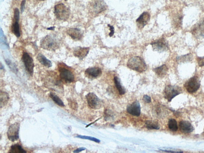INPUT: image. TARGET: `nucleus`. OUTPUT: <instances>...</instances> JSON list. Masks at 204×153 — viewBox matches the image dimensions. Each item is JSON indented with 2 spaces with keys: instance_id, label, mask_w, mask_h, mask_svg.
Wrapping results in <instances>:
<instances>
[{
  "instance_id": "f257e3e1",
  "label": "nucleus",
  "mask_w": 204,
  "mask_h": 153,
  "mask_svg": "<svg viewBox=\"0 0 204 153\" xmlns=\"http://www.w3.org/2000/svg\"><path fill=\"white\" fill-rule=\"evenodd\" d=\"M127 67L130 69L139 73H143L147 69L144 60L139 56H134L130 59L127 62Z\"/></svg>"
},
{
  "instance_id": "f03ea898",
  "label": "nucleus",
  "mask_w": 204,
  "mask_h": 153,
  "mask_svg": "<svg viewBox=\"0 0 204 153\" xmlns=\"http://www.w3.org/2000/svg\"><path fill=\"white\" fill-rule=\"evenodd\" d=\"M40 46L45 50L54 51L58 48L60 42L54 36L47 35L41 41Z\"/></svg>"
},
{
  "instance_id": "7ed1b4c3",
  "label": "nucleus",
  "mask_w": 204,
  "mask_h": 153,
  "mask_svg": "<svg viewBox=\"0 0 204 153\" xmlns=\"http://www.w3.org/2000/svg\"><path fill=\"white\" fill-rule=\"evenodd\" d=\"M54 14L58 19L65 21L70 17V11L64 4L60 3L54 7Z\"/></svg>"
},
{
  "instance_id": "20e7f679",
  "label": "nucleus",
  "mask_w": 204,
  "mask_h": 153,
  "mask_svg": "<svg viewBox=\"0 0 204 153\" xmlns=\"http://www.w3.org/2000/svg\"><path fill=\"white\" fill-rule=\"evenodd\" d=\"M182 89L179 86L168 85L165 87L164 91V97L168 102L171 101L172 100L182 93Z\"/></svg>"
},
{
  "instance_id": "39448f33",
  "label": "nucleus",
  "mask_w": 204,
  "mask_h": 153,
  "mask_svg": "<svg viewBox=\"0 0 204 153\" xmlns=\"http://www.w3.org/2000/svg\"><path fill=\"white\" fill-rule=\"evenodd\" d=\"M200 86L201 84L199 78L197 76H194L187 81L184 87L188 92L193 93L199 89Z\"/></svg>"
},
{
  "instance_id": "423d86ee",
  "label": "nucleus",
  "mask_w": 204,
  "mask_h": 153,
  "mask_svg": "<svg viewBox=\"0 0 204 153\" xmlns=\"http://www.w3.org/2000/svg\"><path fill=\"white\" fill-rule=\"evenodd\" d=\"M89 107L92 109H97L101 108L102 102L101 100L93 92H90L86 96Z\"/></svg>"
},
{
  "instance_id": "0eeeda50",
  "label": "nucleus",
  "mask_w": 204,
  "mask_h": 153,
  "mask_svg": "<svg viewBox=\"0 0 204 153\" xmlns=\"http://www.w3.org/2000/svg\"><path fill=\"white\" fill-rule=\"evenodd\" d=\"M60 65V66H59V71L61 79L65 82H73L75 80V76L72 71L67 68Z\"/></svg>"
},
{
  "instance_id": "6e6552de",
  "label": "nucleus",
  "mask_w": 204,
  "mask_h": 153,
  "mask_svg": "<svg viewBox=\"0 0 204 153\" xmlns=\"http://www.w3.org/2000/svg\"><path fill=\"white\" fill-rule=\"evenodd\" d=\"M20 126V124L16 123L12 124L8 128L7 131V136L11 141H16L19 139Z\"/></svg>"
},
{
  "instance_id": "1a4fd4ad",
  "label": "nucleus",
  "mask_w": 204,
  "mask_h": 153,
  "mask_svg": "<svg viewBox=\"0 0 204 153\" xmlns=\"http://www.w3.org/2000/svg\"><path fill=\"white\" fill-rule=\"evenodd\" d=\"M191 32L197 38H204V17L193 26Z\"/></svg>"
},
{
  "instance_id": "9d476101",
  "label": "nucleus",
  "mask_w": 204,
  "mask_h": 153,
  "mask_svg": "<svg viewBox=\"0 0 204 153\" xmlns=\"http://www.w3.org/2000/svg\"><path fill=\"white\" fill-rule=\"evenodd\" d=\"M22 60L24 63L26 70L30 74L33 75L34 67L33 59L28 53L24 52L22 56Z\"/></svg>"
},
{
  "instance_id": "9b49d317",
  "label": "nucleus",
  "mask_w": 204,
  "mask_h": 153,
  "mask_svg": "<svg viewBox=\"0 0 204 153\" xmlns=\"http://www.w3.org/2000/svg\"><path fill=\"white\" fill-rule=\"evenodd\" d=\"M151 45L153 50L158 52L167 51L169 48L167 42L164 38H160L156 41L153 42Z\"/></svg>"
},
{
  "instance_id": "f8f14e48",
  "label": "nucleus",
  "mask_w": 204,
  "mask_h": 153,
  "mask_svg": "<svg viewBox=\"0 0 204 153\" xmlns=\"http://www.w3.org/2000/svg\"><path fill=\"white\" fill-rule=\"evenodd\" d=\"M91 3V12L95 14H98L102 13L107 9V5L102 0H96Z\"/></svg>"
},
{
  "instance_id": "ddd939ff",
  "label": "nucleus",
  "mask_w": 204,
  "mask_h": 153,
  "mask_svg": "<svg viewBox=\"0 0 204 153\" xmlns=\"http://www.w3.org/2000/svg\"><path fill=\"white\" fill-rule=\"evenodd\" d=\"M150 19V15L148 12H144L136 20L137 25L139 29H143Z\"/></svg>"
},
{
  "instance_id": "4468645a",
  "label": "nucleus",
  "mask_w": 204,
  "mask_h": 153,
  "mask_svg": "<svg viewBox=\"0 0 204 153\" xmlns=\"http://www.w3.org/2000/svg\"><path fill=\"white\" fill-rule=\"evenodd\" d=\"M127 111L132 115L138 117L141 114L140 104L138 101L132 102L127 107Z\"/></svg>"
},
{
  "instance_id": "2eb2a0df",
  "label": "nucleus",
  "mask_w": 204,
  "mask_h": 153,
  "mask_svg": "<svg viewBox=\"0 0 204 153\" xmlns=\"http://www.w3.org/2000/svg\"><path fill=\"white\" fill-rule=\"evenodd\" d=\"M101 69L98 67H89L85 71V74L90 78H96L102 75Z\"/></svg>"
},
{
  "instance_id": "dca6fc26",
  "label": "nucleus",
  "mask_w": 204,
  "mask_h": 153,
  "mask_svg": "<svg viewBox=\"0 0 204 153\" xmlns=\"http://www.w3.org/2000/svg\"><path fill=\"white\" fill-rule=\"evenodd\" d=\"M89 50L90 49L89 48L78 47L74 49L73 52V54L76 57L82 60L88 54Z\"/></svg>"
},
{
  "instance_id": "f3484780",
  "label": "nucleus",
  "mask_w": 204,
  "mask_h": 153,
  "mask_svg": "<svg viewBox=\"0 0 204 153\" xmlns=\"http://www.w3.org/2000/svg\"><path fill=\"white\" fill-rule=\"evenodd\" d=\"M179 127L182 133L186 134L191 133L194 130L192 124L187 121H180L179 123Z\"/></svg>"
},
{
  "instance_id": "a211bd4d",
  "label": "nucleus",
  "mask_w": 204,
  "mask_h": 153,
  "mask_svg": "<svg viewBox=\"0 0 204 153\" xmlns=\"http://www.w3.org/2000/svg\"><path fill=\"white\" fill-rule=\"evenodd\" d=\"M66 33L69 36L74 40H79L82 38L83 33L78 28H70L67 31Z\"/></svg>"
},
{
  "instance_id": "6ab92c4d",
  "label": "nucleus",
  "mask_w": 204,
  "mask_h": 153,
  "mask_svg": "<svg viewBox=\"0 0 204 153\" xmlns=\"http://www.w3.org/2000/svg\"><path fill=\"white\" fill-rule=\"evenodd\" d=\"M37 59L41 64L47 67H50L52 66L51 61L48 60L42 54H38L37 55Z\"/></svg>"
},
{
  "instance_id": "aec40b11",
  "label": "nucleus",
  "mask_w": 204,
  "mask_h": 153,
  "mask_svg": "<svg viewBox=\"0 0 204 153\" xmlns=\"http://www.w3.org/2000/svg\"><path fill=\"white\" fill-rule=\"evenodd\" d=\"M168 68L165 65H163L154 69V71L156 74L161 78L164 77L167 73Z\"/></svg>"
},
{
  "instance_id": "412c9836",
  "label": "nucleus",
  "mask_w": 204,
  "mask_h": 153,
  "mask_svg": "<svg viewBox=\"0 0 204 153\" xmlns=\"http://www.w3.org/2000/svg\"><path fill=\"white\" fill-rule=\"evenodd\" d=\"M18 22L19 20H14L12 26V32L18 38L20 36V28Z\"/></svg>"
},
{
  "instance_id": "4be33fe9",
  "label": "nucleus",
  "mask_w": 204,
  "mask_h": 153,
  "mask_svg": "<svg viewBox=\"0 0 204 153\" xmlns=\"http://www.w3.org/2000/svg\"><path fill=\"white\" fill-rule=\"evenodd\" d=\"M9 97L8 94L4 91H1L0 93V105L1 108L4 107L9 100Z\"/></svg>"
},
{
  "instance_id": "5701e85b",
  "label": "nucleus",
  "mask_w": 204,
  "mask_h": 153,
  "mask_svg": "<svg viewBox=\"0 0 204 153\" xmlns=\"http://www.w3.org/2000/svg\"><path fill=\"white\" fill-rule=\"evenodd\" d=\"M145 126L149 130H158L159 126L156 121L153 120H147L145 123Z\"/></svg>"
},
{
  "instance_id": "b1692460",
  "label": "nucleus",
  "mask_w": 204,
  "mask_h": 153,
  "mask_svg": "<svg viewBox=\"0 0 204 153\" xmlns=\"http://www.w3.org/2000/svg\"><path fill=\"white\" fill-rule=\"evenodd\" d=\"M114 80L115 86L117 90H118L120 94L121 95H124L125 93V90L122 87L119 78L117 76H116L114 79Z\"/></svg>"
},
{
  "instance_id": "393cba45",
  "label": "nucleus",
  "mask_w": 204,
  "mask_h": 153,
  "mask_svg": "<svg viewBox=\"0 0 204 153\" xmlns=\"http://www.w3.org/2000/svg\"><path fill=\"white\" fill-rule=\"evenodd\" d=\"M9 153H26L27 151L22 148V147L19 144H14L12 145L10 150Z\"/></svg>"
},
{
  "instance_id": "a878e982",
  "label": "nucleus",
  "mask_w": 204,
  "mask_h": 153,
  "mask_svg": "<svg viewBox=\"0 0 204 153\" xmlns=\"http://www.w3.org/2000/svg\"><path fill=\"white\" fill-rule=\"evenodd\" d=\"M49 96H50V98H52V100L58 105L61 107H64L65 106V105H64L63 101L55 94L53 93L52 92H50Z\"/></svg>"
},
{
  "instance_id": "bb28decb",
  "label": "nucleus",
  "mask_w": 204,
  "mask_h": 153,
  "mask_svg": "<svg viewBox=\"0 0 204 153\" xmlns=\"http://www.w3.org/2000/svg\"><path fill=\"white\" fill-rule=\"evenodd\" d=\"M168 125L169 129L173 132H176L178 128L177 122L175 119H173V118L169 120Z\"/></svg>"
},
{
  "instance_id": "cd10ccee",
  "label": "nucleus",
  "mask_w": 204,
  "mask_h": 153,
  "mask_svg": "<svg viewBox=\"0 0 204 153\" xmlns=\"http://www.w3.org/2000/svg\"><path fill=\"white\" fill-rule=\"evenodd\" d=\"M76 137L80 138V139H86L93 141L96 142V143H99L100 141L96 138L91 137L79 135L76 136Z\"/></svg>"
},
{
  "instance_id": "c85d7f7f",
  "label": "nucleus",
  "mask_w": 204,
  "mask_h": 153,
  "mask_svg": "<svg viewBox=\"0 0 204 153\" xmlns=\"http://www.w3.org/2000/svg\"><path fill=\"white\" fill-rule=\"evenodd\" d=\"M20 12L19 9L18 8H16L14 11V20H19Z\"/></svg>"
},
{
  "instance_id": "c756f323",
  "label": "nucleus",
  "mask_w": 204,
  "mask_h": 153,
  "mask_svg": "<svg viewBox=\"0 0 204 153\" xmlns=\"http://www.w3.org/2000/svg\"><path fill=\"white\" fill-rule=\"evenodd\" d=\"M197 62L200 67L204 66V56L197 58Z\"/></svg>"
},
{
  "instance_id": "7c9ffc66",
  "label": "nucleus",
  "mask_w": 204,
  "mask_h": 153,
  "mask_svg": "<svg viewBox=\"0 0 204 153\" xmlns=\"http://www.w3.org/2000/svg\"><path fill=\"white\" fill-rule=\"evenodd\" d=\"M143 100L146 103H149L151 102V98L147 95H144L143 97Z\"/></svg>"
},
{
  "instance_id": "2f4dec72",
  "label": "nucleus",
  "mask_w": 204,
  "mask_h": 153,
  "mask_svg": "<svg viewBox=\"0 0 204 153\" xmlns=\"http://www.w3.org/2000/svg\"><path fill=\"white\" fill-rule=\"evenodd\" d=\"M108 27H109L110 30L111 31V33L109 34V35L110 37L113 36L115 33L114 27L113 26L110 25V24H108Z\"/></svg>"
},
{
  "instance_id": "473e14b6",
  "label": "nucleus",
  "mask_w": 204,
  "mask_h": 153,
  "mask_svg": "<svg viewBox=\"0 0 204 153\" xmlns=\"http://www.w3.org/2000/svg\"><path fill=\"white\" fill-rule=\"evenodd\" d=\"M26 3V1L25 0H23L21 4V13H23V11L24 10V8H25V5Z\"/></svg>"
},
{
  "instance_id": "72a5a7b5",
  "label": "nucleus",
  "mask_w": 204,
  "mask_h": 153,
  "mask_svg": "<svg viewBox=\"0 0 204 153\" xmlns=\"http://www.w3.org/2000/svg\"><path fill=\"white\" fill-rule=\"evenodd\" d=\"M70 106H71V107H72V108L73 109H76L77 108V103H75V102H71L70 101Z\"/></svg>"
},
{
  "instance_id": "f704fd0d",
  "label": "nucleus",
  "mask_w": 204,
  "mask_h": 153,
  "mask_svg": "<svg viewBox=\"0 0 204 153\" xmlns=\"http://www.w3.org/2000/svg\"><path fill=\"white\" fill-rule=\"evenodd\" d=\"M85 150V148H79L76 149V150H74V153L80 152H81V151H84V150Z\"/></svg>"
},
{
  "instance_id": "c9c22d12",
  "label": "nucleus",
  "mask_w": 204,
  "mask_h": 153,
  "mask_svg": "<svg viewBox=\"0 0 204 153\" xmlns=\"http://www.w3.org/2000/svg\"><path fill=\"white\" fill-rule=\"evenodd\" d=\"M54 28H55V27H50V28H48L47 29L48 30H54Z\"/></svg>"
},
{
  "instance_id": "e433bc0d",
  "label": "nucleus",
  "mask_w": 204,
  "mask_h": 153,
  "mask_svg": "<svg viewBox=\"0 0 204 153\" xmlns=\"http://www.w3.org/2000/svg\"><path fill=\"white\" fill-rule=\"evenodd\" d=\"M38 1H44V0H38Z\"/></svg>"
},
{
  "instance_id": "4c0bfd02",
  "label": "nucleus",
  "mask_w": 204,
  "mask_h": 153,
  "mask_svg": "<svg viewBox=\"0 0 204 153\" xmlns=\"http://www.w3.org/2000/svg\"><path fill=\"white\" fill-rule=\"evenodd\" d=\"M67 1V0H65V1Z\"/></svg>"
}]
</instances>
